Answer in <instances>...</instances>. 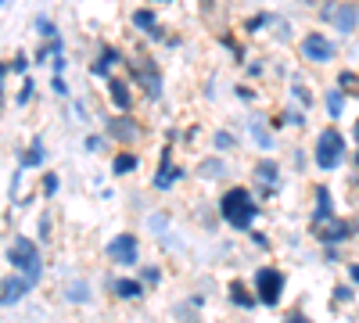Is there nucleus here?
<instances>
[{
  "label": "nucleus",
  "mask_w": 359,
  "mask_h": 323,
  "mask_svg": "<svg viewBox=\"0 0 359 323\" xmlns=\"http://www.w3.org/2000/svg\"><path fill=\"white\" fill-rule=\"evenodd\" d=\"M219 212H223V219H226L233 230H248V226L255 223V216H259V205L252 201V194H248L245 187H230V191L219 198Z\"/></svg>",
  "instance_id": "f257e3e1"
},
{
  "label": "nucleus",
  "mask_w": 359,
  "mask_h": 323,
  "mask_svg": "<svg viewBox=\"0 0 359 323\" xmlns=\"http://www.w3.org/2000/svg\"><path fill=\"white\" fill-rule=\"evenodd\" d=\"M8 259H11V266L22 270L33 284L40 280V273H43V266H40V252H36V245L29 241V238H15V245L8 248Z\"/></svg>",
  "instance_id": "f03ea898"
},
{
  "label": "nucleus",
  "mask_w": 359,
  "mask_h": 323,
  "mask_svg": "<svg viewBox=\"0 0 359 323\" xmlns=\"http://www.w3.org/2000/svg\"><path fill=\"white\" fill-rule=\"evenodd\" d=\"M341 155H345V137L338 130H323L316 140V165L323 172H331V169H338Z\"/></svg>",
  "instance_id": "7ed1b4c3"
},
{
  "label": "nucleus",
  "mask_w": 359,
  "mask_h": 323,
  "mask_svg": "<svg viewBox=\"0 0 359 323\" xmlns=\"http://www.w3.org/2000/svg\"><path fill=\"white\" fill-rule=\"evenodd\" d=\"M255 287H259V302L262 305H277L280 302V291H284V273L273 266H262L255 273Z\"/></svg>",
  "instance_id": "20e7f679"
},
{
  "label": "nucleus",
  "mask_w": 359,
  "mask_h": 323,
  "mask_svg": "<svg viewBox=\"0 0 359 323\" xmlns=\"http://www.w3.org/2000/svg\"><path fill=\"white\" fill-rule=\"evenodd\" d=\"M108 259L115 262V266H133L137 262V238L133 233H118L115 241H108Z\"/></svg>",
  "instance_id": "39448f33"
},
{
  "label": "nucleus",
  "mask_w": 359,
  "mask_h": 323,
  "mask_svg": "<svg viewBox=\"0 0 359 323\" xmlns=\"http://www.w3.org/2000/svg\"><path fill=\"white\" fill-rule=\"evenodd\" d=\"M302 54L309 57V62L323 65V62H331V57H334V43L327 40L323 33H309V36H302Z\"/></svg>",
  "instance_id": "423d86ee"
},
{
  "label": "nucleus",
  "mask_w": 359,
  "mask_h": 323,
  "mask_svg": "<svg viewBox=\"0 0 359 323\" xmlns=\"http://www.w3.org/2000/svg\"><path fill=\"white\" fill-rule=\"evenodd\" d=\"M323 18L334 22L338 33H352L355 22H359V8L355 4H331V8H323Z\"/></svg>",
  "instance_id": "0eeeda50"
},
{
  "label": "nucleus",
  "mask_w": 359,
  "mask_h": 323,
  "mask_svg": "<svg viewBox=\"0 0 359 323\" xmlns=\"http://www.w3.org/2000/svg\"><path fill=\"white\" fill-rule=\"evenodd\" d=\"M137 79L147 86V94H151V97H158V94H162V79L155 76V65L147 62V57H140V65H137Z\"/></svg>",
  "instance_id": "6e6552de"
},
{
  "label": "nucleus",
  "mask_w": 359,
  "mask_h": 323,
  "mask_svg": "<svg viewBox=\"0 0 359 323\" xmlns=\"http://www.w3.org/2000/svg\"><path fill=\"white\" fill-rule=\"evenodd\" d=\"M176 176H184V172H180V169H172V151L169 148H162V165H158V172H155V187H169L172 180H176Z\"/></svg>",
  "instance_id": "1a4fd4ad"
},
{
  "label": "nucleus",
  "mask_w": 359,
  "mask_h": 323,
  "mask_svg": "<svg viewBox=\"0 0 359 323\" xmlns=\"http://www.w3.org/2000/svg\"><path fill=\"white\" fill-rule=\"evenodd\" d=\"M323 219H334V201H331L327 187H316V223H323Z\"/></svg>",
  "instance_id": "9d476101"
},
{
  "label": "nucleus",
  "mask_w": 359,
  "mask_h": 323,
  "mask_svg": "<svg viewBox=\"0 0 359 323\" xmlns=\"http://www.w3.org/2000/svg\"><path fill=\"white\" fill-rule=\"evenodd\" d=\"M29 287H33V280H29V277H25V280H4V305L18 302Z\"/></svg>",
  "instance_id": "9b49d317"
},
{
  "label": "nucleus",
  "mask_w": 359,
  "mask_h": 323,
  "mask_svg": "<svg viewBox=\"0 0 359 323\" xmlns=\"http://www.w3.org/2000/svg\"><path fill=\"white\" fill-rule=\"evenodd\" d=\"M108 90H111V101H115V108H118V111H130L133 97H130V86H126V83H118V79H115V83L108 86Z\"/></svg>",
  "instance_id": "f8f14e48"
},
{
  "label": "nucleus",
  "mask_w": 359,
  "mask_h": 323,
  "mask_svg": "<svg viewBox=\"0 0 359 323\" xmlns=\"http://www.w3.org/2000/svg\"><path fill=\"white\" fill-rule=\"evenodd\" d=\"M348 233H352V226H348V223H338V219H331V223L323 226V233H320V241H345Z\"/></svg>",
  "instance_id": "ddd939ff"
},
{
  "label": "nucleus",
  "mask_w": 359,
  "mask_h": 323,
  "mask_svg": "<svg viewBox=\"0 0 359 323\" xmlns=\"http://www.w3.org/2000/svg\"><path fill=\"white\" fill-rule=\"evenodd\" d=\"M115 295H118V298H140L144 287H140L137 280H115Z\"/></svg>",
  "instance_id": "4468645a"
},
{
  "label": "nucleus",
  "mask_w": 359,
  "mask_h": 323,
  "mask_svg": "<svg viewBox=\"0 0 359 323\" xmlns=\"http://www.w3.org/2000/svg\"><path fill=\"white\" fill-rule=\"evenodd\" d=\"M248 130H252V137L259 140V148H262V151H269V148H273V140H269V133H266V126H262V115H255Z\"/></svg>",
  "instance_id": "2eb2a0df"
},
{
  "label": "nucleus",
  "mask_w": 359,
  "mask_h": 323,
  "mask_svg": "<svg viewBox=\"0 0 359 323\" xmlns=\"http://www.w3.org/2000/svg\"><path fill=\"white\" fill-rule=\"evenodd\" d=\"M115 62H118V50H111V47H108V50L97 57V62H94V69H90V72H94V76H108V69H111Z\"/></svg>",
  "instance_id": "dca6fc26"
},
{
  "label": "nucleus",
  "mask_w": 359,
  "mask_h": 323,
  "mask_svg": "<svg viewBox=\"0 0 359 323\" xmlns=\"http://www.w3.org/2000/svg\"><path fill=\"white\" fill-rule=\"evenodd\" d=\"M255 176H259L262 184H273V187H277L280 169H277V162H259V165H255Z\"/></svg>",
  "instance_id": "f3484780"
},
{
  "label": "nucleus",
  "mask_w": 359,
  "mask_h": 323,
  "mask_svg": "<svg viewBox=\"0 0 359 323\" xmlns=\"http://www.w3.org/2000/svg\"><path fill=\"white\" fill-rule=\"evenodd\" d=\"M133 25L147 29V36H155V40L162 36V33H158V25H155V15H151V11H137V15H133Z\"/></svg>",
  "instance_id": "a211bd4d"
},
{
  "label": "nucleus",
  "mask_w": 359,
  "mask_h": 323,
  "mask_svg": "<svg viewBox=\"0 0 359 323\" xmlns=\"http://www.w3.org/2000/svg\"><path fill=\"white\" fill-rule=\"evenodd\" d=\"M65 298H69V302H90V291H86L83 280H76V284L65 287Z\"/></svg>",
  "instance_id": "6ab92c4d"
},
{
  "label": "nucleus",
  "mask_w": 359,
  "mask_h": 323,
  "mask_svg": "<svg viewBox=\"0 0 359 323\" xmlns=\"http://www.w3.org/2000/svg\"><path fill=\"white\" fill-rule=\"evenodd\" d=\"M137 169V155H130V151H123L115 158V176H126V172H133Z\"/></svg>",
  "instance_id": "aec40b11"
},
{
  "label": "nucleus",
  "mask_w": 359,
  "mask_h": 323,
  "mask_svg": "<svg viewBox=\"0 0 359 323\" xmlns=\"http://www.w3.org/2000/svg\"><path fill=\"white\" fill-rule=\"evenodd\" d=\"M341 108H345V97H341V90H331V94H327V111H331V119H338V115H341Z\"/></svg>",
  "instance_id": "412c9836"
},
{
  "label": "nucleus",
  "mask_w": 359,
  "mask_h": 323,
  "mask_svg": "<svg viewBox=\"0 0 359 323\" xmlns=\"http://www.w3.org/2000/svg\"><path fill=\"white\" fill-rule=\"evenodd\" d=\"M43 158H47V151H43V144L36 140V144H33V151H25V158H22V165H40Z\"/></svg>",
  "instance_id": "4be33fe9"
},
{
  "label": "nucleus",
  "mask_w": 359,
  "mask_h": 323,
  "mask_svg": "<svg viewBox=\"0 0 359 323\" xmlns=\"http://www.w3.org/2000/svg\"><path fill=\"white\" fill-rule=\"evenodd\" d=\"M111 133H115L118 140H133V137H137V126H133V123H111Z\"/></svg>",
  "instance_id": "5701e85b"
},
{
  "label": "nucleus",
  "mask_w": 359,
  "mask_h": 323,
  "mask_svg": "<svg viewBox=\"0 0 359 323\" xmlns=\"http://www.w3.org/2000/svg\"><path fill=\"white\" fill-rule=\"evenodd\" d=\"M230 298H233L237 305H245V309H248V305H255V298H252V295H245V287H241V284H233V295H230Z\"/></svg>",
  "instance_id": "b1692460"
},
{
  "label": "nucleus",
  "mask_w": 359,
  "mask_h": 323,
  "mask_svg": "<svg viewBox=\"0 0 359 323\" xmlns=\"http://www.w3.org/2000/svg\"><path fill=\"white\" fill-rule=\"evenodd\" d=\"M36 29H40V36H50V40H57V33H54L50 18H36Z\"/></svg>",
  "instance_id": "393cba45"
},
{
  "label": "nucleus",
  "mask_w": 359,
  "mask_h": 323,
  "mask_svg": "<svg viewBox=\"0 0 359 323\" xmlns=\"http://www.w3.org/2000/svg\"><path fill=\"white\" fill-rule=\"evenodd\" d=\"M201 172H205V176H223V172H226V165H223V162H205V165H201Z\"/></svg>",
  "instance_id": "a878e982"
},
{
  "label": "nucleus",
  "mask_w": 359,
  "mask_h": 323,
  "mask_svg": "<svg viewBox=\"0 0 359 323\" xmlns=\"http://www.w3.org/2000/svg\"><path fill=\"white\" fill-rule=\"evenodd\" d=\"M33 90H36V86H33V83H25V86H22V94H18V104H29V97H33Z\"/></svg>",
  "instance_id": "bb28decb"
},
{
  "label": "nucleus",
  "mask_w": 359,
  "mask_h": 323,
  "mask_svg": "<svg viewBox=\"0 0 359 323\" xmlns=\"http://www.w3.org/2000/svg\"><path fill=\"white\" fill-rule=\"evenodd\" d=\"M216 144H219V148H233V137L230 133H216Z\"/></svg>",
  "instance_id": "cd10ccee"
},
{
  "label": "nucleus",
  "mask_w": 359,
  "mask_h": 323,
  "mask_svg": "<svg viewBox=\"0 0 359 323\" xmlns=\"http://www.w3.org/2000/svg\"><path fill=\"white\" fill-rule=\"evenodd\" d=\"M57 191V176H47V180H43V194H54Z\"/></svg>",
  "instance_id": "c85d7f7f"
},
{
  "label": "nucleus",
  "mask_w": 359,
  "mask_h": 323,
  "mask_svg": "<svg viewBox=\"0 0 359 323\" xmlns=\"http://www.w3.org/2000/svg\"><path fill=\"white\" fill-rule=\"evenodd\" d=\"M348 298H352V291L341 284V287H338V302H348Z\"/></svg>",
  "instance_id": "c756f323"
},
{
  "label": "nucleus",
  "mask_w": 359,
  "mask_h": 323,
  "mask_svg": "<svg viewBox=\"0 0 359 323\" xmlns=\"http://www.w3.org/2000/svg\"><path fill=\"white\" fill-rule=\"evenodd\" d=\"M348 273H352V280H355V284H359V266H352V270H348Z\"/></svg>",
  "instance_id": "7c9ffc66"
},
{
  "label": "nucleus",
  "mask_w": 359,
  "mask_h": 323,
  "mask_svg": "<svg viewBox=\"0 0 359 323\" xmlns=\"http://www.w3.org/2000/svg\"><path fill=\"white\" fill-rule=\"evenodd\" d=\"M352 133H355V140H359V123H355V130H352Z\"/></svg>",
  "instance_id": "2f4dec72"
},
{
  "label": "nucleus",
  "mask_w": 359,
  "mask_h": 323,
  "mask_svg": "<svg viewBox=\"0 0 359 323\" xmlns=\"http://www.w3.org/2000/svg\"><path fill=\"white\" fill-rule=\"evenodd\" d=\"M355 165H359V155H355Z\"/></svg>",
  "instance_id": "473e14b6"
},
{
  "label": "nucleus",
  "mask_w": 359,
  "mask_h": 323,
  "mask_svg": "<svg viewBox=\"0 0 359 323\" xmlns=\"http://www.w3.org/2000/svg\"><path fill=\"white\" fill-rule=\"evenodd\" d=\"M4 4H11V0H4Z\"/></svg>",
  "instance_id": "72a5a7b5"
}]
</instances>
